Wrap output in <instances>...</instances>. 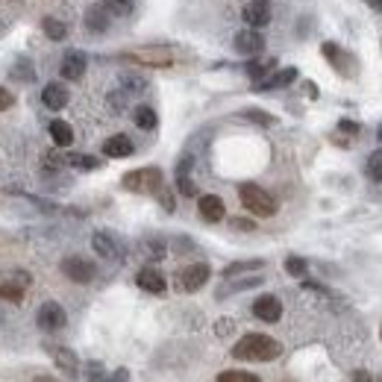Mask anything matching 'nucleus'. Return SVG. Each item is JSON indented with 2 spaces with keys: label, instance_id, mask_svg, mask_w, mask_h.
Here are the masks:
<instances>
[{
  "label": "nucleus",
  "instance_id": "nucleus-22",
  "mask_svg": "<svg viewBox=\"0 0 382 382\" xmlns=\"http://www.w3.org/2000/svg\"><path fill=\"white\" fill-rule=\"evenodd\" d=\"M259 268H265L262 259H248V262H232L224 268V277L232 279V277H238V274H248V270H259Z\"/></svg>",
  "mask_w": 382,
  "mask_h": 382
},
{
  "label": "nucleus",
  "instance_id": "nucleus-18",
  "mask_svg": "<svg viewBox=\"0 0 382 382\" xmlns=\"http://www.w3.org/2000/svg\"><path fill=\"white\" fill-rule=\"evenodd\" d=\"M109 24H112V15H109V12H106L101 3L85 12V27H89L92 33H106Z\"/></svg>",
  "mask_w": 382,
  "mask_h": 382
},
{
  "label": "nucleus",
  "instance_id": "nucleus-25",
  "mask_svg": "<svg viewBox=\"0 0 382 382\" xmlns=\"http://www.w3.org/2000/svg\"><path fill=\"white\" fill-rule=\"evenodd\" d=\"M277 68V59H259V62H250L248 65V73L256 80V83H262L268 77V71H274Z\"/></svg>",
  "mask_w": 382,
  "mask_h": 382
},
{
  "label": "nucleus",
  "instance_id": "nucleus-12",
  "mask_svg": "<svg viewBox=\"0 0 382 382\" xmlns=\"http://www.w3.org/2000/svg\"><path fill=\"white\" fill-rule=\"evenodd\" d=\"M127 56L135 59V62H144V65H171L174 62L171 51H162V47H141V51H132Z\"/></svg>",
  "mask_w": 382,
  "mask_h": 382
},
{
  "label": "nucleus",
  "instance_id": "nucleus-39",
  "mask_svg": "<svg viewBox=\"0 0 382 382\" xmlns=\"http://www.w3.org/2000/svg\"><path fill=\"white\" fill-rule=\"evenodd\" d=\"M229 227L232 229H241V232H253L256 229V224H253V220H248V218H232Z\"/></svg>",
  "mask_w": 382,
  "mask_h": 382
},
{
  "label": "nucleus",
  "instance_id": "nucleus-43",
  "mask_svg": "<svg viewBox=\"0 0 382 382\" xmlns=\"http://www.w3.org/2000/svg\"><path fill=\"white\" fill-rule=\"evenodd\" d=\"M338 130H344V132L356 135V132H359V124H353V121H341V124H338Z\"/></svg>",
  "mask_w": 382,
  "mask_h": 382
},
{
  "label": "nucleus",
  "instance_id": "nucleus-19",
  "mask_svg": "<svg viewBox=\"0 0 382 382\" xmlns=\"http://www.w3.org/2000/svg\"><path fill=\"white\" fill-rule=\"evenodd\" d=\"M103 153L112 159H127V156H132V141L127 135H112V139L103 141Z\"/></svg>",
  "mask_w": 382,
  "mask_h": 382
},
{
  "label": "nucleus",
  "instance_id": "nucleus-45",
  "mask_svg": "<svg viewBox=\"0 0 382 382\" xmlns=\"http://www.w3.org/2000/svg\"><path fill=\"white\" fill-rule=\"evenodd\" d=\"M229 329H232V320H220V324H218V336H227Z\"/></svg>",
  "mask_w": 382,
  "mask_h": 382
},
{
  "label": "nucleus",
  "instance_id": "nucleus-7",
  "mask_svg": "<svg viewBox=\"0 0 382 382\" xmlns=\"http://www.w3.org/2000/svg\"><path fill=\"white\" fill-rule=\"evenodd\" d=\"M35 320H39V327H42L44 332H56V329H62V327L68 324V315H65L62 306L51 300V303H44L42 309H39Z\"/></svg>",
  "mask_w": 382,
  "mask_h": 382
},
{
  "label": "nucleus",
  "instance_id": "nucleus-17",
  "mask_svg": "<svg viewBox=\"0 0 382 382\" xmlns=\"http://www.w3.org/2000/svg\"><path fill=\"white\" fill-rule=\"evenodd\" d=\"M59 71H62L65 80H80L83 73H85V56L77 53V51L65 53V56H62V65H59Z\"/></svg>",
  "mask_w": 382,
  "mask_h": 382
},
{
  "label": "nucleus",
  "instance_id": "nucleus-11",
  "mask_svg": "<svg viewBox=\"0 0 382 382\" xmlns=\"http://www.w3.org/2000/svg\"><path fill=\"white\" fill-rule=\"evenodd\" d=\"M253 315L259 320H265V324H277L282 318V303L274 297V294H265V297H259L253 303Z\"/></svg>",
  "mask_w": 382,
  "mask_h": 382
},
{
  "label": "nucleus",
  "instance_id": "nucleus-3",
  "mask_svg": "<svg viewBox=\"0 0 382 382\" xmlns=\"http://www.w3.org/2000/svg\"><path fill=\"white\" fill-rule=\"evenodd\" d=\"M124 189L127 191H139V194H150L162 189V171L159 168H139V171H130L124 174Z\"/></svg>",
  "mask_w": 382,
  "mask_h": 382
},
{
  "label": "nucleus",
  "instance_id": "nucleus-24",
  "mask_svg": "<svg viewBox=\"0 0 382 382\" xmlns=\"http://www.w3.org/2000/svg\"><path fill=\"white\" fill-rule=\"evenodd\" d=\"M109 15H118V18H127L132 12V0H97Z\"/></svg>",
  "mask_w": 382,
  "mask_h": 382
},
{
  "label": "nucleus",
  "instance_id": "nucleus-16",
  "mask_svg": "<svg viewBox=\"0 0 382 382\" xmlns=\"http://www.w3.org/2000/svg\"><path fill=\"white\" fill-rule=\"evenodd\" d=\"M294 80H297V68H282L277 73H270V77H265L262 83H256L259 92H270V89H286V85H291Z\"/></svg>",
  "mask_w": 382,
  "mask_h": 382
},
{
  "label": "nucleus",
  "instance_id": "nucleus-14",
  "mask_svg": "<svg viewBox=\"0 0 382 382\" xmlns=\"http://www.w3.org/2000/svg\"><path fill=\"white\" fill-rule=\"evenodd\" d=\"M135 282H139V288L150 291V294H165V288H168L165 277L159 274L156 268H141V270H139V277H135Z\"/></svg>",
  "mask_w": 382,
  "mask_h": 382
},
{
  "label": "nucleus",
  "instance_id": "nucleus-27",
  "mask_svg": "<svg viewBox=\"0 0 382 382\" xmlns=\"http://www.w3.org/2000/svg\"><path fill=\"white\" fill-rule=\"evenodd\" d=\"M365 171H367V177H371L374 182H382V150H374L371 156H367Z\"/></svg>",
  "mask_w": 382,
  "mask_h": 382
},
{
  "label": "nucleus",
  "instance_id": "nucleus-4",
  "mask_svg": "<svg viewBox=\"0 0 382 382\" xmlns=\"http://www.w3.org/2000/svg\"><path fill=\"white\" fill-rule=\"evenodd\" d=\"M62 274L71 279V282H92L97 277V268L94 262H89V259H83V256H68L62 259Z\"/></svg>",
  "mask_w": 382,
  "mask_h": 382
},
{
  "label": "nucleus",
  "instance_id": "nucleus-47",
  "mask_svg": "<svg viewBox=\"0 0 382 382\" xmlns=\"http://www.w3.org/2000/svg\"><path fill=\"white\" fill-rule=\"evenodd\" d=\"M33 382H56V379H51V376H35Z\"/></svg>",
  "mask_w": 382,
  "mask_h": 382
},
{
  "label": "nucleus",
  "instance_id": "nucleus-1",
  "mask_svg": "<svg viewBox=\"0 0 382 382\" xmlns=\"http://www.w3.org/2000/svg\"><path fill=\"white\" fill-rule=\"evenodd\" d=\"M279 353H282L279 341L270 338V336H259V332L244 336L236 347H232V356H236V359H244V362H274Z\"/></svg>",
  "mask_w": 382,
  "mask_h": 382
},
{
  "label": "nucleus",
  "instance_id": "nucleus-6",
  "mask_svg": "<svg viewBox=\"0 0 382 382\" xmlns=\"http://www.w3.org/2000/svg\"><path fill=\"white\" fill-rule=\"evenodd\" d=\"M92 248H94L97 256L109 259V262H121V259H124V244H121L112 232H94Z\"/></svg>",
  "mask_w": 382,
  "mask_h": 382
},
{
  "label": "nucleus",
  "instance_id": "nucleus-9",
  "mask_svg": "<svg viewBox=\"0 0 382 382\" xmlns=\"http://www.w3.org/2000/svg\"><path fill=\"white\" fill-rule=\"evenodd\" d=\"M244 21L250 24L253 30H262L270 24V0H250L244 6Z\"/></svg>",
  "mask_w": 382,
  "mask_h": 382
},
{
  "label": "nucleus",
  "instance_id": "nucleus-21",
  "mask_svg": "<svg viewBox=\"0 0 382 382\" xmlns=\"http://www.w3.org/2000/svg\"><path fill=\"white\" fill-rule=\"evenodd\" d=\"M42 30H44L47 39L62 42L65 35H68V24H65V21H56V18H44V21H42Z\"/></svg>",
  "mask_w": 382,
  "mask_h": 382
},
{
  "label": "nucleus",
  "instance_id": "nucleus-31",
  "mask_svg": "<svg viewBox=\"0 0 382 382\" xmlns=\"http://www.w3.org/2000/svg\"><path fill=\"white\" fill-rule=\"evenodd\" d=\"M0 300H9V303H21V300H24V288L12 286V282H3V286H0Z\"/></svg>",
  "mask_w": 382,
  "mask_h": 382
},
{
  "label": "nucleus",
  "instance_id": "nucleus-29",
  "mask_svg": "<svg viewBox=\"0 0 382 382\" xmlns=\"http://www.w3.org/2000/svg\"><path fill=\"white\" fill-rule=\"evenodd\" d=\"M259 277H250V279H241V282H229V286H224V288H218V297H227V294H232V291H241V288H253V286H259Z\"/></svg>",
  "mask_w": 382,
  "mask_h": 382
},
{
  "label": "nucleus",
  "instance_id": "nucleus-32",
  "mask_svg": "<svg viewBox=\"0 0 382 382\" xmlns=\"http://www.w3.org/2000/svg\"><path fill=\"white\" fill-rule=\"evenodd\" d=\"M68 162L73 165V168H80V171H94V168H101V162H97L94 156H68Z\"/></svg>",
  "mask_w": 382,
  "mask_h": 382
},
{
  "label": "nucleus",
  "instance_id": "nucleus-2",
  "mask_svg": "<svg viewBox=\"0 0 382 382\" xmlns=\"http://www.w3.org/2000/svg\"><path fill=\"white\" fill-rule=\"evenodd\" d=\"M238 197H241V203L244 209H250L253 215L259 218H270L277 212V200L270 197L262 186H253V182H244V186L238 189Z\"/></svg>",
  "mask_w": 382,
  "mask_h": 382
},
{
  "label": "nucleus",
  "instance_id": "nucleus-48",
  "mask_svg": "<svg viewBox=\"0 0 382 382\" xmlns=\"http://www.w3.org/2000/svg\"><path fill=\"white\" fill-rule=\"evenodd\" d=\"M376 139H379V141H382V124H379V130H376Z\"/></svg>",
  "mask_w": 382,
  "mask_h": 382
},
{
  "label": "nucleus",
  "instance_id": "nucleus-35",
  "mask_svg": "<svg viewBox=\"0 0 382 382\" xmlns=\"http://www.w3.org/2000/svg\"><path fill=\"white\" fill-rule=\"evenodd\" d=\"M144 248H147V253H150V259H162V256H165V241H162V238L144 241Z\"/></svg>",
  "mask_w": 382,
  "mask_h": 382
},
{
  "label": "nucleus",
  "instance_id": "nucleus-33",
  "mask_svg": "<svg viewBox=\"0 0 382 382\" xmlns=\"http://www.w3.org/2000/svg\"><path fill=\"white\" fill-rule=\"evenodd\" d=\"M6 282H12V286H18V288L27 291V288H30V282H33V277L27 274V270H12V274L6 277Z\"/></svg>",
  "mask_w": 382,
  "mask_h": 382
},
{
  "label": "nucleus",
  "instance_id": "nucleus-44",
  "mask_svg": "<svg viewBox=\"0 0 382 382\" xmlns=\"http://www.w3.org/2000/svg\"><path fill=\"white\" fill-rule=\"evenodd\" d=\"M353 382H374V376L367 374V371H356V374H353Z\"/></svg>",
  "mask_w": 382,
  "mask_h": 382
},
{
  "label": "nucleus",
  "instance_id": "nucleus-42",
  "mask_svg": "<svg viewBox=\"0 0 382 382\" xmlns=\"http://www.w3.org/2000/svg\"><path fill=\"white\" fill-rule=\"evenodd\" d=\"M106 382H130V371H127V367H118V371L109 376Z\"/></svg>",
  "mask_w": 382,
  "mask_h": 382
},
{
  "label": "nucleus",
  "instance_id": "nucleus-46",
  "mask_svg": "<svg viewBox=\"0 0 382 382\" xmlns=\"http://www.w3.org/2000/svg\"><path fill=\"white\" fill-rule=\"evenodd\" d=\"M367 3H371L376 12H382V0H367Z\"/></svg>",
  "mask_w": 382,
  "mask_h": 382
},
{
  "label": "nucleus",
  "instance_id": "nucleus-41",
  "mask_svg": "<svg viewBox=\"0 0 382 382\" xmlns=\"http://www.w3.org/2000/svg\"><path fill=\"white\" fill-rule=\"evenodd\" d=\"M156 194H159V197H162V206L168 209V212H174V197H171V191H168V189L162 186V189H159Z\"/></svg>",
  "mask_w": 382,
  "mask_h": 382
},
{
  "label": "nucleus",
  "instance_id": "nucleus-37",
  "mask_svg": "<svg viewBox=\"0 0 382 382\" xmlns=\"http://www.w3.org/2000/svg\"><path fill=\"white\" fill-rule=\"evenodd\" d=\"M85 376H89V382H106V379H109V376L103 374L101 362H92V365H89V374H85Z\"/></svg>",
  "mask_w": 382,
  "mask_h": 382
},
{
  "label": "nucleus",
  "instance_id": "nucleus-40",
  "mask_svg": "<svg viewBox=\"0 0 382 382\" xmlns=\"http://www.w3.org/2000/svg\"><path fill=\"white\" fill-rule=\"evenodd\" d=\"M15 103V97H12V92L9 89H0V112H6V109Z\"/></svg>",
  "mask_w": 382,
  "mask_h": 382
},
{
  "label": "nucleus",
  "instance_id": "nucleus-28",
  "mask_svg": "<svg viewBox=\"0 0 382 382\" xmlns=\"http://www.w3.org/2000/svg\"><path fill=\"white\" fill-rule=\"evenodd\" d=\"M218 382H262V379L248 371H224V374H218Z\"/></svg>",
  "mask_w": 382,
  "mask_h": 382
},
{
  "label": "nucleus",
  "instance_id": "nucleus-8",
  "mask_svg": "<svg viewBox=\"0 0 382 382\" xmlns=\"http://www.w3.org/2000/svg\"><path fill=\"white\" fill-rule=\"evenodd\" d=\"M236 51L238 53H244V56H259L265 51V35L259 33V30H241L238 35H236Z\"/></svg>",
  "mask_w": 382,
  "mask_h": 382
},
{
  "label": "nucleus",
  "instance_id": "nucleus-13",
  "mask_svg": "<svg viewBox=\"0 0 382 382\" xmlns=\"http://www.w3.org/2000/svg\"><path fill=\"white\" fill-rule=\"evenodd\" d=\"M47 353H51V359L62 367L65 374H77L80 371V359H77V353H73V350L59 347V344H47Z\"/></svg>",
  "mask_w": 382,
  "mask_h": 382
},
{
  "label": "nucleus",
  "instance_id": "nucleus-5",
  "mask_svg": "<svg viewBox=\"0 0 382 382\" xmlns=\"http://www.w3.org/2000/svg\"><path fill=\"white\" fill-rule=\"evenodd\" d=\"M206 279H209V265L206 262H197V265H189V268H182L180 274H177V286L180 291H200L206 286Z\"/></svg>",
  "mask_w": 382,
  "mask_h": 382
},
{
  "label": "nucleus",
  "instance_id": "nucleus-23",
  "mask_svg": "<svg viewBox=\"0 0 382 382\" xmlns=\"http://www.w3.org/2000/svg\"><path fill=\"white\" fill-rule=\"evenodd\" d=\"M51 139L56 141V147H68L73 141V130L65 124V121H53V124H51Z\"/></svg>",
  "mask_w": 382,
  "mask_h": 382
},
{
  "label": "nucleus",
  "instance_id": "nucleus-30",
  "mask_svg": "<svg viewBox=\"0 0 382 382\" xmlns=\"http://www.w3.org/2000/svg\"><path fill=\"white\" fill-rule=\"evenodd\" d=\"M286 270H288L291 277H306L309 265H306V259H300V256H288L286 259Z\"/></svg>",
  "mask_w": 382,
  "mask_h": 382
},
{
  "label": "nucleus",
  "instance_id": "nucleus-10",
  "mask_svg": "<svg viewBox=\"0 0 382 382\" xmlns=\"http://www.w3.org/2000/svg\"><path fill=\"white\" fill-rule=\"evenodd\" d=\"M197 209H200V218L209 220V224H218V220H224V215H227V206L218 194H203L200 200H197Z\"/></svg>",
  "mask_w": 382,
  "mask_h": 382
},
{
  "label": "nucleus",
  "instance_id": "nucleus-26",
  "mask_svg": "<svg viewBox=\"0 0 382 382\" xmlns=\"http://www.w3.org/2000/svg\"><path fill=\"white\" fill-rule=\"evenodd\" d=\"M132 118H135V124H139L141 130H156V124H159V118H156V112L150 106H139Z\"/></svg>",
  "mask_w": 382,
  "mask_h": 382
},
{
  "label": "nucleus",
  "instance_id": "nucleus-20",
  "mask_svg": "<svg viewBox=\"0 0 382 382\" xmlns=\"http://www.w3.org/2000/svg\"><path fill=\"white\" fill-rule=\"evenodd\" d=\"M9 77L18 80V83H35V68H33L30 59H18V62L9 68Z\"/></svg>",
  "mask_w": 382,
  "mask_h": 382
},
{
  "label": "nucleus",
  "instance_id": "nucleus-36",
  "mask_svg": "<svg viewBox=\"0 0 382 382\" xmlns=\"http://www.w3.org/2000/svg\"><path fill=\"white\" fill-rule=\"evenodd\" d=\"M177 189H180L182 194H186V197H194V194H197V186H194V182L189 180V174H182V177H177Z\"/></svg>",
  "mask_w": 382,
  "mask_h": 382
},
{
  "label": "nucleus",
  "instance_id": "nucleus-34",
  "mask_svg": "<svg viewBox=\"0 0 382 382\" xmlns=\"http://www.w3.org/2000/svg\"><path fill=\"white\" fill-rule=\"evenodd\" d=\"M62 165H68V159H65L62 153H56V150H47V153H44V168H47V171H53V168L59 171Z\"/></svg>",
  "mask_w": 382,
  "mask_h": 382
},
{
  "label": "nucleus",
  "instance_id": "nucleus-15",
  "mask_svg": "<svg viewBox=\"0 0 382 382\" xmlns=\"http://www.w3.org/2000/svg\"><path fill=\"white\" fill-rule=\"evenodd\" d=\"M42 103L47 109H53V112H59V109H65L68 106V89L62 83H51V85H44V92H42Z\"/></svg>",
  "mask_w": 382,
  "mask_h": 382
},
{
  "label": "nucleus",
  "instance_id": "nucleus-38",
  "mask_svg": "<svg viewBox=\"0 0 382 382\" xmlns=\"http://www.w3.org/2000/svg\"><path fill=\"white\" fill-rule=\"evenodd\" d=\"M244 118H248V121H256V124H274V118H270V115H265V112H259V109H250V112H244Z\"/></svg>",
  "mask_w": 382,
  "mask_h": 382
}]
</instances>
